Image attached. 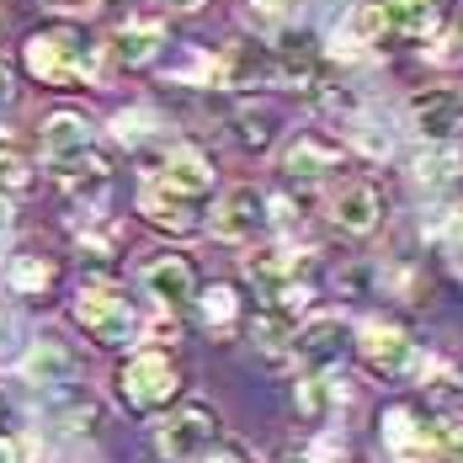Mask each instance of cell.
<instances>
[{
  "mask_svg": "<svg viewBox=\"0 0 463 463\" xmlns=\"http://www.w3.org/2000/svg\"><path fill=\"white\" fill-rule=\"evenodd\" d=\"M155 128V112H118V139H144Z\"/></svg>",
  "mask_w": 463,
  "mask_h": 463,
  "instance_id": "f1b7e54d",
  "label": "cell"
},
{
  "mask_svg": "<svg viewBox=\"0 0 463 463\" xmlns=\"http://www.w3.org/2000/svg\"><path fill=\"white\" fill-rule=\"evenodd\" d=\"M282 11H288V0H256V5H250V22L267 27V22H278Z\"/></svg>",
  "mask_w": 463,
  "mask_h": 463,
  "instance_id": "1f68e13d",
  "label": "cell"
},
{
  "mask_svg": "<svg viewBox=\"0 0 463 463\" xmlns=\"http://www.w3.org/2000/svg\"><path fill=\"white\" fill-rule=\"evenodd\" d=\"M75 320L86 325V335H91L96 346H123V341L139 330L128 298H123L118 288H107V282H86V288L75 293Z\"/></svg>",
  "mask_w": 463,
  "mask_h": 463,
  "instance_id": "7a4b0ae2",
  "label": "cell"
},
{
  "mask_svg": "<svg viewBox=\"0 0 463 463\" xmlns=\"http://www.w3.org/2000/svg\"><path fill=\"white\" fill-rule=\"evenodd\" d=\"M453 171H458V160H453V155H431V160L420 155V160H416V182H420V186L453 182Z\"/></svg>",
  "mask_w": 463,
  "mask_h": 463,
  "instance_id": "4316f807",
  "label": "cell"
},
{
  "mask_svg": "<svg viewBox=\"0 0 463 463\" xmlns=\"http://www.w3.org/2000/svg\"><path fill=\"white\" fill-rule=\"evenodd\" d=\"M155 182H165L171 192H182L192 203H203L208 192H213V165L203 160V149H192V144H176L171 155H165V165H160V176Z\"/></svg>",
  "mask_w": 463,
  "mask_h": 463,
  "instance_id": "4fadbf2b",
  "label": "cell"
},
{
  "mask_svg": "<svg viewBox=\"0 0 463 463\" xmlns=\"http://www.w3.org/2000/svg\"><path fill=\"white\" fill-rule=\"evenodd\" d=\"M203 0H171V11H197Z\"/></svg>",
  "mask_w": 463,
  "mask_h": 463,
  "instance_id": "74e56055",
  "label": "cell"
},
{
  "mask_svg": "<svg viewBox=\"0 0 463 463\" xmlns=\"http://www.w3.org/2000/svg\"><path fill=\"white\" fill-rule=\"evenodd\" d=\"M11 101V75H5V64H0V107Z\"/></svg>",
  "mask_w": 463,
  "mask_h": 463,
  "instance_id": "836d02e7",
  "label": "cell"
},
{
  "mask_svg": "<svg viewBox=\"0 0 463 463\" xmlns=\"http://www.w3.org/2000/svg\"><path fill=\"white\" fill-rule=\"evenodd\" d=\"M378 431H383V453L394 463H431L437 448H442V431H431L411 405L383 411V426H378Z\"/></svg>",
  "mask_w": 463,
  "mask_h": 463,
  "instance_id": "5b68a950",
  "label": "cell"
},
{
  "mask_svg": "<svg viewBox=\"0 0 463 463\" xmlns=\"http://www.w3.org/2000/svg\"><path fill=\"white\" fill-rule=\"evenodd\" d=\"M0 463H16V448H11L5 437H0Z\"/></svg>",
  "mask_w": 463,
  "mask_h": 463,
  "instance_id": "d590c367",
  "label": "cell"
},
{
  "mask_svg": "<svg viewBox=\"0 0 463 463\" xmlns=\"http://www.w3.org/2000/svg\"><path fill=\"white\" fill-rule=\"evenodd\" d=\"M48 282H53V267H48L43 256H16L11 261V288L16 293H43Z\"/></svg>",
  "mask_w": 463,
  "mask_h": 463,
  "instance_id": "d4e9b609",
  "label": "cell"
},
{
  "mask_svg": "<svg viewBox=\"0 0 463 463\" xmlns=\"http://www.w3.org/2000/svg\"><path fill=\"white\" fill-rule=\"evenodd\" d=\"M442 240H448V256L463 267V203L448 208V224H442Z\"/></svg>",
  "mask_w": 463,
  "mask_h": 463,
  "instance_id": "83f0119b",
  "label": "cell"
},
{
  "mask_svg": "<svg viewBox=\"0 0 463 463\" xmlns=\"http://www.w3.org/2000/svg\"><path fill=\"white\" fill-rule=\"evenodd\" d=\"M383 5H357L346 16V43H368V38H383Z\"/></svg>",
  "mask_w": 463,
  "mask_h": 463,
  "instance_id": "484cf974",
  "label": "cell"
},
{
  "mask_svg": "<svg viewBox=\"0 0 463 463\" xmlns=\"http://www.w3.org/2000/svg\"><path fill=\"white\" fill-rule=\"evenodd\" d=\"M272 128H278V118L261 107V112H240L234 118V144L240 149H267L272 144Z\"/></svg>",
  "mask_w": 463,
  "mask_h": 463,
  "instance_id": "603a6c76",
  "label": "cell"
},
{
  "mask_svg": "<svg viewBox=\"0 0 463 463\" xmlns=\"http://www.w3.org/2000/svg\"><path fill=\"white\" fill-rule=\"evenodd\" d=\"M437 458L442 463H463V420L442 426V448H437Z\"/></svg>",
  "mask_w": 463,
  "mask_h": 463,
  "instance_id": "f546056e",
  "label": "cell"
},
{
  "mask_svg": "<svg viewBox=\"0 0 463 463\" xmlns=\"http://www.w3.org/2000/svg\"><path fill=\"white\" fill-rule=\"evenodd\" d=\"M33 186V160L16 144H0V197L5 192H27Z\"/></svg>",
  "mask_w": 463,
  "mask_h": 463,
  "instance_id": "cb8c5ba5",
  "label": "cell"
},
{
  "mask_svg": "<svg viewBox=\"0 0 463 463\" xmlns=\"http://www.w3.org/2000/svg\"><path fill=\"white\" fill-rule=\"evenodd\" d=\"M330 213H335V224L346 234H373L378 230V213H383V203H378V192L368 182H352L335 192V203H330Z\"/></svg>",
  "mask_w": 463,
  "mask_h": 463,
  "instance_id": "e0dca14e",
  "label": "cell"
},
{
  "mask_svg": "<svg viewBox=\"0 0 463 463\" xmlns=\"http://www.w3.org/2000/svg\"><path fill=\"white\" fill-rule=\"evenodd\" d=\"M160 43H165V22L155 11H139V16L118 22V33H112V53L123 64H149L160 53Z\"/></svg>",
  "mask_w": 463,
  "mask_h": 463,
  "instance_id": "5bb4252c",
  "label": "cell"
},
{
  "mask_svg": "<svg viewBox=\"0 0 463 463\" xmlns=\"http://www.w3.org/2000/svg\"><path fill=\"white\" fill-rule=\"evenodd\" d=\"M118 389H123V400L134 411H155V405H165L182 389V373H176V363L165 352H139V357H128V368L118 373Z\"/></svg>",
  "mask_w": 463,
  "mask_h": 463,
  "instance_id": "3957f363",
  "label": "cell"
},
{
  "mask_svg": "<svg viewBox=\"0 0 463 463\" xmlns=\"http://www.w3.org/2000/svg\"><path fill=\"white\" fill-rule=\"evenodd\" d=\"M261 224H267V197L256 186H230L213 208V234L219 240H250Z\"/></svg>",
  "mask_w": 463,
  "mask_h": 463,
  "instance_id": "9c48e42d",
  "label": "cell"
},
{
  "mask_svg": "<svg viewBox=\"0 0 463 463\" xmlns=\"http://www.w3.org/2000/svg\"><path fill=\"white\" fill-rule=\"evenodd\" d=\"M203 463H250L240 448H230V442H213L208 453H203Z\"/></svg>",
  "mask_w": 463,
  "mask_h": 463,
  "instance_id": "d6a6232c",
  "label": "cell"
},
{
  "mask_svg": "<svg viewBox=\"0 0 463 463\" xmlns=\"http://www.w3.org/2000/svg\"><path fill=\"white\" fill-rule=\"evenodd\" d=\"M378 5H383L389 33H400L411 43H426L442 27V0H378Z\"/></svg>",
  "mask_w": 463,
  "mask_h": 463,
  "instance_id": "2e32d148",
  "label": "cell"
},
{
  "mask_svg": "<svg viewBox=\"0 0 463 463\" xmlns=\"http://www.w3.org/2000/svg\"><path fill=\"white\" fill-rule=\"evenodd\" d=\"M43 155H48L53 171H64V165H75V160L96 155L86 118H75V112H53V118L43 123Z\"/></svg>",
  "mask_w": 463,
  "mask_h": 463,
  "instance_id": "7c38bea8",
  "label": "cell"
},
{
  "mask_svg": "<svg viewBox=\"0 0 463 463\" xmlns=\"http://www.w3.org/2000/svg\"><path fill=\"white\" fill-rule=\"evenodd\" d=\"M357 352H363V363H368L373 373H383V378H411V373H420L416 341L389 320L363 325V330H357Z\"/></svg>",
  "mask_w": 463,
  "mask_h": 463,
  "instance_id": "277c9868",
  "label": "cell"
},
{
  "mask_svg": "<svg viewBox=\"0 0 463 463\" xmlns=\"http://www.w3.org/2000/svg\"><path fill=\"white\" fill-rule=\"evenodd\" d=\"M245 272H250V282H261V288H282V282L298 278V256L293 250H261V256L245 261Z\"/></svg>",
  "mask_w": 463,
  "mask_h": 463,
  "instance_id": "ffe728a7",
  "label": "cell"
},
{
  "mask_svg": "<svg viewBox=\"0 0 463 463\" xmlns=\"http://www.w3.org/2000/svg\"><path fill=\"white\" fill-rule=\"evenodd\" d=\"M139 213L149 219V224H160V230H192L197 224V203L192 197H182V192H171L165 182H144V192H139Z\"/></svg>",
  "mask_w": 463,
  "mask_h": 463,
  "instance_id": "9a60e30c",
  "label": "cell"
},
{
  "mask_svg": "<svg viewBox=\"0 0 463 463\" xmlns=\"http://www.w3.org/2000/svg\"><path fill=\"white\" fill-rule=\"evenodd\" d=\"M341 352H346V325L335 320V315H320V320H309L293 335V357H298L304 378H325L341 363Z\"/></svg>",
  "mask_w": 463,
  "mask_h": 463,
  "instance_id": "52a82bcc",
  "label": "cell"
},
{
  "mask_svg": "<svg viewBox=\"0 0 463 463\" xmlns=\"http://www.w3.org/2000/svg\"><path fill=\"white\" fill-rule=\"evenodd\" d=\"M256 341H261V352L278 363V357L293 352V325L282 320L278 309H267V315H256Z\"/></svg>",
  "mask_w": 463,
  "mask_h": 463,
  "instance_id": "7402d4cb",
  "label": "cell"
},
{
  "mask_svg": "<svg viewBox=\"0 0 463 463\" xmlns=\"http://www.w3.org/2000/svg\"><path fill=\"white\" fill-rule=\"evenodd\" d=\"M416 134L426 144H458L463 139V101L453 91H431L416 96Z\"/></svg>",
  "mask_w": 463,
  "mask_h": 463,
  "instance_id": "8fae6325",
  "label": "cell"
},
{
  "mask_svg": "<svg viewBox=\"0 0 463 463\" xmlns=\"http://www.w3.org/2000/svg\"><path fill=\"white\" fill-rule=\"evenodd\" d=\"M330 171H341V144L325 134H298L282 149V176L288 182H325Z\"/></svg>",
  "mask_w": 463,
  "mask_h": 463,
  "instance_id": "ba28073f",
  "label": "cell"
},
{
  "mask_svg": "<svg viewBox=\"0 0 463 463\" xmlns=\"http://www.w3.org/2000/svg\"><path fill=\"white\" fill-rule=\"evenodd\" d=\"M0 335H5V325H0Z\"/></svg>",
  "mask_w": 463,
  "mask_h": 463,
  "instance_id": "f35d334b",
  "label": "cell"
},
{
  "mask_svg": "<svg viewBox=\"0 0 463 463\" xmlns=\"http://www.w3.org/2000/svg\"><path fill=\"white\" fill-rule=\"evenodd\" d=\"M144 293L160 304V309H182L197 298V272H192V261L186 256H155L149 267H144Z\"/></svg>",
  "mask_w": 463,
  "mask_h": 463,
  "instance_id": "30bf717a",
  "label": "cell"
},
{
  "mask_svg": "<svg viewBox=\"0 0 463 463\" xmlns=\"http://www.w3.org/2000/svg\"><path fill=\"white\" fill-rule=\"evenodd\" d=\"M213 442H219V420H213V411H203V405H186L171 420H160V453L176 458V463H197Z\"/></svg>",
  "mask_w": 463,
  "mask_h": 463,
  "instance_id": "8992f818",
  "label": "cell"
},
{
  "mask_svg": "<svg viewBox=\"0 0 463 463\" xmlns=\"http://www.w3.org/2000/svg\"><path fill=\"white\" fill-rule=\"evenodd\" d=\"M197 304H203L208 330H234V320H240V298H234V288H224V282H219V288H208Z\"/></svg>",
  "mask_w": 463,
  "mask_h": 463,
  "instance_id": "44dd1931",
  "label": "cell"
},
{
  "mask_svg": "<svg viewBox=\"0 0 463 463\" xmlns=\"http://www.w3.org/2000/svg\"><path fill=\"white\" fill-rule=\"evenodd\" d=\"M213 70H219L224 86H256V80H272V48L267 43H230Z\"/></svg>",
  "mask_w": 463,
  "mask_h": 463,
  "instance_id": "ac0fdd59",
  "label": "cell"
},
{
  "mask_svg": "<svg viewBox=\"0 0 463 463\" xmlns=\"http://www.w3.org/2000/svg\"><path fill=\"white\" fill-rule=\"evenodd\" d=\"M282 463H320V458H315V453H288Z\"/></svg>",
  "mask_w": 463,
  "mask_h": 463,
  "instance_id": "8d00e7d4",
  "label": "cell"
},
{
  "mask_svg": "<svg viewBox=\"0 0 463 463\" xmlns=\"http://www.w3.org/2000/svg\"><path fill=\"white\" fill-rule=\"evenodd\" d=\"M11 230V203H5V197H0V234Z\"/></svg>",
  "mask_w": 463,
  "mask_h": 463,
  "instance_id": "e575fe53",
  "label": "cell"
},
{
  "mask_svg": "<svg viewBox=\"0 0 463 463\" xmlns=\"http://www.w3.org/2000/svg\"><path fill=\"white\" fill-rule=\"evenodd\" d=\"M22 59H27V70L43 86H86L101 70V48L91 38H80L75 27H43V33H33L27 48H22Z\"/></svg>",
  "mask_w": 463,
  "mask_h": 463,
  "instance_id": "6da1fadb",
  "label": "cell"
},
{
  "mask_svg": "<svg viewBox=\"0 0 463 463\" xmlns=\"http://www.w3.org/2000/svg\"><path fill=\"white\" fill-rule=\"evenodd\" d=\"M357 144H363L368 155H389V134H378V123H368V118L357 123Z\"/></svg>",
  "mask_w": 463,
  "mask_h": 463,
  "instance_id": "4dcf8cb0",
  "label": "cell"
},
{
  "mask_svg": "<svg viewBox=\"0 0 463 463\" xmlns=\"http://www.w3.org/2000/svg\"><path fill=\"white\" fill-rule=\"evenodd\" d=\"M70 373H75V357L64 352V341H33L27 346V357H22V378L27 383H48V389H59V383H70Z\"/></svg>",
  "mask_w": 463,
  "mask_h": 463,
  "instance_id": "d6986e66",
  "label": "cell"
}]
</instances>
